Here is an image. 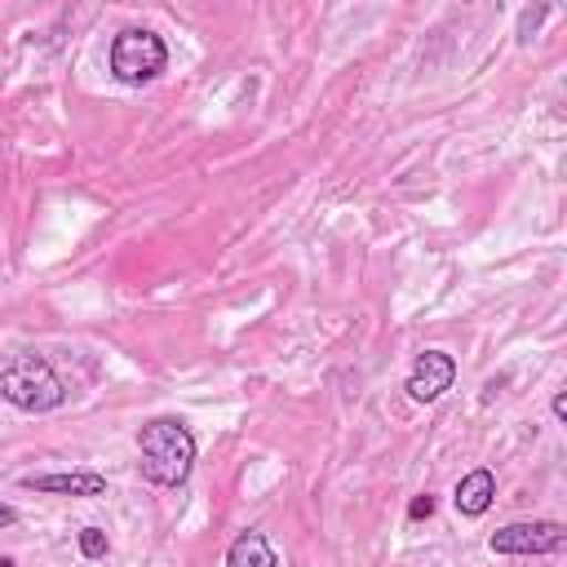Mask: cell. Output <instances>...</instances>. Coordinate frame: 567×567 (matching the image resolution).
Instances as JSON below:
<instances>
[{
	"instance_id": "6da1fadb",
	"label": "cell",
	"mask_w": 567,
	"mask_h": 567,
	"mask_svg": "<svg viewBox=\"0 0 567 567\" xmlns=\"http://www.w3.org/2000/svg\"><path fill=\"white\" fill-rule=\"evenodd\" d=\"M137 470L155 487H182L195 470V434L177 416H155L137 430Z\"/></svg>"
},
{
	"instance_id": "7a4b0ae2",
	"label": "cell",
	"mask_w": 567,
	"mask_h": 567,
	"mask_svg": "<svg viewBox=\"0 0 567 567\" xmlns=\"http://www.w3.org/2000/svg\"><path fill=\"white\" fill-rule=\"evenodd\" d=\"M0 399L18 412H53L66 403V381L58 368L35 350H9L0 354Z\"/></svg>"
},
{
	"instance_id": "3957f363",
	"label": "cell",
	"mask_w": 567,
	"mask_h": 567,
	"mask_svg": "<svg viewBox=\"0 0 567 567\" xmlns=\"http://www.w3.org/2000/svg\"><path fill=\"white\" fill-rule=\"evenodd\" d=\"M106 62H111V75L120 84H151L168 66V44L146 27H124L111 40Z\"/></svg>"
},
{
	"instance_id": "277c9868",
	"label": "cell",
	"mask_w": 567,
	"mask_h": 567,
	"mask_svg": "<svg viewBox=\"0 0 567 567\" xmlns=\"http://www.w3.org/2000/svg\"><path fill=\"white\" fill-rule=\"evenodd\" d=\"M567 545V527L554 518H532V523H505L501 532L487 536L492 554H558Z\"/></svg>"
},
{
	"instance_id": "5b68a950",
	"label": "cell",
	"mask_w": 567,
	"mask_h": 567,
	"mask_svg": "<svg viewBox=\"0 0 567 567\" xmlns=\"http://www.w3.org/2000/svg\"><path fill=\"white\" fill-rule=\"evenodd\" d=\"M452 381H456V359L447 350H421L403 390H408L412 403H434V399H443L452 390Z\"/></svg>"
},
{
	"instance_id": "8992f818",
	"label": "cell",
	"mask_w": 567,
	"mask_h": 567,
	"mask_svg": "<svg viewBox=\"0 0 567 567\" xmlns=\"http://www.w3.org/2000/svg\"><path fill=\"white\" fill-rule=\"evenodd\" d=\"M27 492H44V496H106V474L97 470H58V474H22Z\"/></svg>"
},
{
	"instance_id": "52a82bcc",
	"label": "cell",
	"mask_w": 567,
	"mask_h": 567,
	"mask_svg": "<svg viewBox=\"0 0 567 567\" xmlns=\"http://www.w3.org/2000/svg\"><path fill=\"white\" fill-rule=\"evenodd\" d=\"M492 501H496V474L483 470V465L470 470V474L456 483V492H452V505H456L461 518H478V514H487Z\"/></svg>"
},
{
	"instance_id": "ba28073f",
	"label": "cell",
	"mask_w": 567,
	"mask_h": 567,
	"mask_svg": "<svg viewBox=\"0 0 567 567\" xmlns=\"http://www.w3.org/2000/svg\"><path fill=\"white\" fill-rule=\"evenodd\" d=\"M226 567H279V558L261 532H239L226 549Z\"/></svg>"
},
{
	"instance_id": "9c48e42d",
	"label": "cell",
	"mask_w": 567,
	"mask_h": 567,
	"mask_svg": "<svg viewBox=\"0 0 567 567\" xmlns=\"http://www.w3.org/2000/svg\"><path fill=\"white\" fill-rule=\"evenodd\" d=\"M106 549H111V545H106V532H102V527H84V532H80V554H84L89 563L106 558Z\"/></svg>"
},
{
	"instance_id": "30bf717a",
	"label": "cell",
	"mask_w": 567,
	"mask_h": 567,
	"mask_svg": "<svg viewBox=\"0 0 567 567\" xmlns=\"http://www.w3.org/2000/svg\"><path fill=\"white\" fill-rule=\"evenodd\" d=\"M545 13H549V4H536V9H523V18H518V40H532V35H536V27L545 22Z\"/></svg>"
},
{
	"instance_id": "8fae6325",
	"label": "cell",
	"mask_w": 567,
	"mask_h": 567,
	"mask_svg": "<svg viewBox=\"0 0 567 567\" xmlns=\"http://www.w3.org/2000/svg\"><path fill=\"white\" fill-rule=\"evenodd\" d=\"M430 514H434V496H430V492L412 496V505H408V518H412V523H421V518H430Z\"/></svg>"
},
{
	"instance_id": "7c38bea8",
	"label": "cell",
	"mask_w": 567,
	"mask_h": 567,
	"mask_svg": "<svg viewBox=\"0 0 567 567\" xmlns=\"http://www.w3.org/2000/svg\"><path fill=\"white\" fill-rule=\"evenodd\" d=\"M549 408H554V421H567V394H563V390L554 394V403H549Z\"/></svg>"
},
{
	"instance_id": "4fadbf2b",
	"label": "cell",
	"mask_w": 567,
	"mask_h": 567,
	"mask_svg": "<svg viewBox=\"0 0 567 567\" xmlns=\"http://www.w3.org/2000/svg\"><path fill=\"white\" fill-rule=\"evenodd\" d=\"M9 523H18V509H13V505H4V501H0V527H9Z\"/></svg>"
},
{
	"instance_id": "5bb4252c",
	"label": "cell",
	"mask_w": 567,
	"mask_h": 567,
	"mask_svg": "<svg viewBox=\"0 0 567 567\" xmlns=\"http://www.w3.org/2000/svg\"><path fill=\"white\" fill-rule=\"evenodd\" d=\"M0 567H18V563H13V558H0Z\"/></svg>"
}]
</instances>
